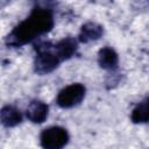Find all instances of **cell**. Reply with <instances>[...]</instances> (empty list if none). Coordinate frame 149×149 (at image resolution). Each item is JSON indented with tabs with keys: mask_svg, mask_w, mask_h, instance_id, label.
Returning a JSON list of instances; mask_svg holds the SVG:
<instances>
[{
	"mask_svg": "<svg viewBox=\"0 0 149 149\" xmlns=\"http://www.w3.org/2000/svg\"><path fill=\"white\" fill-rule=\"evenodd\" d=\"M85 92H86V90H85L84 85H81L79 83L71 84L59 91L56 102L62 108H71L76 105H78L84 99Z\"/></svg>",
	"mask_w": 149,
	"mask_h": 149,
	"instance_id": "cell-3",
	"label": "cell"
},
{
	"mask_svg": "<svg viewBox=\"0 0 149 149\" xmlns=\"http://www.w3.org/2000/svg\"><path fill=\"white\" fill-rule=\"evenodd\" d=\"M41 146L47 149H59L69 141L68 132L58 126L49 127L41 133Z\"/></svg>",
	"mask_w": 149,
	"mask_h": 149,
	"instance_id": "cell-4",
	"label": "cell"
},
{
	"mask_svg": "<svg viewBox=\"0 0 149 149\" xmlns=\"http://www.w3.org/2000/svg\"><path fill=\"white\" fill-rule=\"evenodd\" d=\"M130 118L134 123H143L149 121V98L140 102L133 109Z\"/></svg>",
	"mask_w": 149,
	"mask_h": 149,
	"instance_id": "cell-10",
	"label": "cell"
},
{
	"mask_svg": "<svg viewBox=\"0 0 149 149\" xmlns=\"http://www.w3.org/2000/svg\"><path fill=\"white\" fill-rule=\"evenodd\" d=\"M55 47V51L58 55L61 61L68 59L70 57H72V55L76 52L77 50V41L72 37H66L61 40L58 43L54 44Z\"/></svg>",
	"mask_w": 149,
	"mask_h": 149,
	"instance_id": "cell-7",
	"label": "cell"
},
{
	"mask_svg": "<svg viewBox=\"0 0 149 149\" xmlns=\"http://www.w3.org/2000/svg\"><path fill=\"white\" fill-rule=\"evenodd\" d=\"M98 63L105 70H114L118 68L119 58L116 52L112 48L105 47L98 54Z\"/></svg>",
	"mask_w": 149,
	"mask_h": 149,
	"instance_id": "cell-6",
	"label": "cell"
},
{
	"mask_svg": "<svg viewBox=\"0 0 149 149\" xmlns=\"http://www.w3.org/2000/svg\"><path fill=\"white\" fill-rule=\"evenodd\" d=\"M35 50L36 57L34 65L35 71L40 74H47L54 71L58 66L59 62H62L55 51V47L49 42H44L36 45Z\"/></svg>",
	"mask_w": 149,
	"mask_h": 149,
	"instance_id": "cell-2",
	"label": "cell"
},
{
	"mask_svg": "<svg viewBox=\"0 0 149 149\" xmlns=\"http://www.w3.org/2000/svg\"><path fill=\"white\" fill-rule=\"evenodd\" d=\"M52 26L54 17L51 10L43 7H35L30 15L9 33L6 42L10 47L24 45L51 30Z\"/></svg>",
	"mask_w": 149,
	"mask_h": 149,
	"instance_id": "cell-1",
	"label": "cell"
},
{
	"mask_svg": "<svg viewBox=\"0 0 149 149\" xmlns=\"http://www.w3.org/2000/svg\"><path fill=\"white\" fill-rule=\"evenodd\" d=\"M22 121L21 112L14 106H5L1 109V122L5 127H14Z\"/></svg>",
	"mask_w": 149,
	"mask_h": 149,
	"instance_id": "cell-9",
	"label": "cell"
},
{
	"mask_svg": "<svg viewBox=\"0 0 149 149\" xmlns=\"http://www.w3.org/2000/svg\"><path fill=\"white\" fill-rule=\"evenodd\" d=\"M104 33V29L100 24L94 22H87L85 23L79 33V41L83 43H87L91 41L98 40Z\"/></svg>",
	"mask_w": 149,
	"mask_h": 149,
	"instance_id": "cell-8",
	"label": "cell"
},
{
	"mask_svg": "<svg viewBox=\"0 0 149 149\" xmlns=\"http://www.w3.org/2000/svg\"><path fill=\"white\" fill-rule=\"evenodd\" d=\"M48 106L40 100H34L27 108V118L34 123H42L48 116Z\"/></svg>",
	"mask_w": 149,
	"mask_h": 149,
	"instance_id": "cell-5",
	"label": "cell"
}]
</instances>
